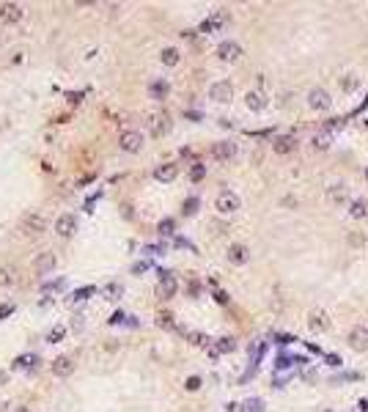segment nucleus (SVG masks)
Returning a JSON list of instances; mask_svg holds the SVG:
<instances>
[{
	"mask_svg": "<svg viewBox=\"0 0 368 412\" xmlns=\"http://www.w3.org/2000/svg\"><path fill=\"white\" fill-rule=\"evenodd\" d=\"M19 231H22L25 236H39L47 231V220L42 217V214H25L22 220H19Z\"/></svg>",
	"mask_w": 368,
	"mask_h": 412,
	"instance_id": "f03ea898",
	"label": "nucleus"
},
{
	"mask_svg": "<svg viewBox=\"0 0 368 412\" xmlns=\"http://www.w3.org/2000/svg\"><path fill=\"white\" fill-rule=\"evenodd\" d=\"M228 261H231V264H236V267L248 264V261H250V250L244 245H239V242H234V245H228Z\"/></svg>",
	"mask_w": 368,
	"mask_h": 412,
	"instance_id": "4468645a",
	"label": "nucleus"
},
{
	"mask_svg": "<svg viewBox=\"0 0 368 412\" xmlns=\"http://www.w3.org/2000/svg\"><path fill=\"white\" fill-rule=\"evenodd\" d=\"M91 294H97V286H83V289H74L72 300H74V302H83V300H88Z\"/></svg>",
	"mask_w": 368,
	"mask_h": 412,
	"instance_id": "cd10ccee",
	"label": "nucleus"
},
{
	"mask_svg": "<svg viewBox=\"0 0 368 412\" xmlns=\"http://www.w3.org/2000/svg\"><path fill=\"white\" fill-rule=\"evenodd\" d=\"M338 85H341V91H346V93H349V91H354V88L360 85V80L354 77V74H344V77L338 80Z\"/></svg>",
	"mask_w": 368,
	"mask_h": 412,
	"instance_id": "bb28decb",
	"label": "nucleus"
},
{
	"mask_svg": "<svg viewBox=\"0 0 368 412\" xmlns=\"http://www.w3.org/2000/svg\"><path fill=\"white\" fill-rule=\"evenodd\" d=\"M187 338H190V343H193V346H209V338H206L203 333H198V330H190Z\"/></svg>",
	"mask_w": 368,
	"mask_h": 412,
	"instance_id": "c85d7f7f",
	"label": "nucleus"
},
{
	"mask_svg": "<svg viewBox=\"0 0 368 412\" xmlns=\"http://www.w3.org/2000/svg\"><path fill=\"white\" fill-rule=\"evenodd\" d=\"M330 143H332V138L327 132H322V135H316V138H313V146H316V148H330Z\"/></svg>",
	"mask_w": 368,
	"mask_h": 412,
	"instance_id": "2f4dec72",
	"label": "nucleus"
},
{
	"mask_svg": "<svg viewBox=\"0 0 368 412\" xmlns=\"http://www.w3.org/2000/svg\"><path fill=\"white\" fill-rule=\"evenodd\" d=\"M330 324H332L330 316H327V310H322V308H313L308 313V327L313 330V333H327Z\"/></svg>",
	"mask_w": 368,
	"mask_h": 412,
	"instance_id": "6e6552de",
	"label": "nucleus"
},
{
	"mask_svg": "<svg viewBox=\"0 0 368 412\" xmlns=\"http://www.w3.org/2000/svg\"><path fill=\"white\" fill-rule=\"evenodd\" d=\"M203 176H206V168H203V165H195L193 171H190V179H193V181H201Z\"/></svg>",
	"mask_w": 368,
	"mask_h": 412,
	"instance_id": "f704fd0d",
	"label": "nucleus"
},
{
	"mask_svg": "<svg viewBox=\"0 0 368 412\" xmlns=\"http://www.w3.org/2000/svg\"><path fill=\"white\" fill-rule=\"evenodd\" d=\"M297 148V138L294 135H278L275 140H272V151L275 154H291Z\"/></svg>",
	"mask_w": 368,
	"mask_h": 412,
	"instance_id": "ddd939ff",
	"label": "nucleus"
},
{
	"mask_svg": "<svg viewBox=\"0 0 368 412\" xmlns=\"http://www.w3.org/2000/svg\"><path fill=\"white\" fill-rule=\"evenodd\" d=\"M217 58L226 60V64H236V60L242 58V47L236 42H223L220 47H217Z\"/></svg>",
	"mask_w": 368,
	"mask_h": 412,
	"instance_id": "9b49d317",
	"label": "nucleus"
},
{
	"mask_svg": "<svg viewBox=\"0 0 368 412\" xmlns=\"http://www.w3.org/2000/svg\"><path fill=\"white\" fill-rule=\"evenodd\" d=\"M176 176H179V165H173V162L157 165V171H154V179L157 181H173Z\"/></svg>",
	"mask_w": 368,
	"mask_h": 412,
	"instance_id": "6ab92c4d",
	"label": "nucleus"
},
{
	"mask_svg": "<svg viewBox=\"0 0 368 412\" xmlns=\"http://www.w3.org/2000/svg\"><path fill=\"white\" fill-rule=\"evenodd\" d=\"M173 228H176V223L170 220V217H165V220H160L157 231H160V236H170V234H173Z\"/></svg>",
	"mask_w": 368,
	"mask_h": 412,
	"instance_id": "c756f323",
	"label": "nucleus"
},
{
	"mask_svg": "<svg viewBox=\"0 0 368 412\" xmlns=\"http://www.w3.org/2000/svg\"><path fill=\"white\" fill-rule=\"evenodd\" d=\"M214 209L223 214V217H231V214H236V212L242 209V201H239V195H236V193L223 190V193L214 198Z\"/></svg>",
	"mask_w": 368,
	"mask_h": 412,
	"instance_id": "f257e3e1",
	"label": "nucleus"
},
{
	"mask_svg": "<svg viewBox=\"0 0 368 412\" xmlns=\"http://www.w3.org/2000/svg\"><path fill=\"white\" fill-rule=\"evenodd\" d=\"M209 99H214V102L226 105L234 99V85L228 83V80H220V83H212V88H209Z\"/></svg>",
	"mask_w": 368,
	"mask_h": 412,
	"instance_id": "39448f33",
	"label": "nucleus"
},
{
	"mask_svg": "<svg viewBox=\"0 0 368 412\" xmlns=\"http://www.w3.org/2000/svg\"><path fill=\"white\" fill-rule=\"evenodd\" d=\"M118 146L124 148L127 154H138L140 148H143V135H140L138 130H127V132L118 138Z\"/></svg>",
	"mask_w": 368,
	"mask_h": 412,
	"instance_id": "423d86ee",
	"label": "nucleus"
},
{
	"mask_svg": "<svg viewBox=\"0 0 368 412\" xmlns=\"http://www.w3.org/2000/svg\"><path fill=\"white\" fill-rule=\"evenodd\" d=\"M160 60H162L165 66H179L181 55H179V50H176V47H165V50L160 52Z\"/></svg>",
	"mask_w": 368,
	"mask_h": 412,
	"instance_id": "393cba45",
	"label": "nucleus"
},
{
	"mask_svg": "<svg viewBox=\"0 0 368 412\" xmlns=\"http://www.w3.org/2000/svg\"><path fill=\"white\" fill-rule=\"evenodd\" d=\"M157 324H160L162 330H176V319L168 310H160V313H157Z\"/></svg>",
	"mask_w": 368,
	"mask_h": 412,
	"instance_id": "a878e982",
	"label": "nucleus"
},
{
	"mask_svg": "<svg viewBox=\"0 0 368 412\" xmlns=\"http://www.w3.org/2000/svg\"><path fill=\"white\" fill-rule=\"evenodd\" d=\"M33 363V355H22V357H17L14 360V368H28Z\"/></svg>",
	"mask_w": 368,
	"mask_h": 412,
	"instance_id": "e433bc0d",
	"label": "nucleus"
},
{
	"mask_svg": "<svg viewBox=\"0 0 368 412\" xmlns=\"http://www.w3.org/2000/svg\"><path fill=\"white\" fill-rule=\"evenodd\" d=\"M365 179H368V168H365Z\"/></svg>",
	"mask_w": 368,
	"mask_h": 412,
	"instance_id": "37998d69",
	"label": "nucleus"
},
{
	"mask_svg": "<svg viewBox=\"0 0 368 412\" xmlns=\"http://www.w3.org/2000/svg\"><path fill=\"white\" fill-rule=\"evenodd\" d=\"M176 292H179V280H176L170 272H162L160 283H157V294H160L162 300H170V297H176Z\"/></svg>",
	"mask_w": 368,
	"mask_h": 412,
	"instance_id": "0eeeda50",
	"label": "nucleus"
},
{
	"mask_svg": "<svg viewBox=\"0 0 368 412\" xmlns=\"http://www.w3.org/2000/svg\"><path fill=\"white\" fill-rule=\"evenodd\" d=\"M55 264H58L55 253H39L36 261H33V269H36V275H50Z\"/></svg>",
	"mask_w": 368,
	"mask_h": 412,
	"instance_id": "f8f14e48",
	"label": "nucleus"
},
{
	"mask_svg": "<svg viewBox=\"0 0 368 412\" xmlns=\"http://www.w3.org/2000/svg\"><path fill=\"white\" fill-rule=\"evenodd\" d=\"M346 239H349V245L352 247H363L365 245V234H360V231H349V236H346Z\"/></svg>",
	"mask_w": 368,
	"mask_h": 412,
	"instance_id": "7c9ffc66",
	"label": "nucleus"
},
{
	"mask_svg": "<svg viewBox=\"0 0 368 412\" xmlns=\"http://www.w3.org/2000/svg\"><path fill=\"white\" fill-rule=\"evenodd\" d=\"M349 346L354 352H365L368 349V327L365 324H357V327L349 330Z\"/></svg>",
	"mask_w": 368,
	"mask_h": 412,
	"instance_id": "1a4fd4ad",
	"label": "nucleus"
},
{
	"mask_svg": "<svg viewBox=\"0 0 368 412\" xmlns=\"http://www.w3.org/2000/svg\"><path fill=\"white\" fill-rule=\"evenodd\" d=\"M17 412H33V409H28V407H17Z\"/></svg>",
	"mask_w": 368,
	"mask_h": 412,
	"instance_id": "79ce46f5",
	"label": "nucleus"
},
{
	"mask_svg": "<svg viewBox=\"0 0 368 412\" xmlns=\"http://www.w3.org/2000/svg\"><path fill=\"white\" fill-rule=\"evenodd\" d=\"M244 105H248L250 110H264V107H267V99H264L261 91H248L244 93Z\"/></svg>",
	"mask_w": 368,
	"mask_h": 412,
	"instance_id": "aec40b11",
	"label": "nucleus"
},
{
	"mask_svg": "<svg viewBox=\"0 0 368 412\" xmlns=\"http://www.w3.org/2000/svg\"><path fill=\"white\" fill-rule=\"evenodd\" d=\"M25 17V9L19 3H0V22L3 25H17Z\"/></svg>",
	"mask_w": 368,
	"mask_h": 412,
	"instance_id": "20e7f679",
	"label": "nucleus"
},
{
	"mask_svg": "<svg viewBox=\"0 0 368 412\" xmlns=\"http://www.w3.org/2000/svg\"><path fill=\"white\" fill-rule=\"evenodd\" d=\"M124 322V313H121V310H115V313L110 316V324H121Z\"/></svg>",
	"mask_w": 368,
	"mask_h": 412,
	"instance_id": "ea45409f",
	"label": "nucleus"
},
{
	"mask_svg": "<svg viewBox=\"0 0 368 412\" xmlns=\"http://www.w3.org/2000/svg\"><path fill=\"white\" fill-rule=\"evenodd\" d=\"M170 130V116L168 113H154L151 116V138H162Z\"/></svg>",
	"mask_w": 368,
	"mask_h": 412,
	"instance_id": "2eb2a0df",
	"label": "nucleus"
},
{
	"mask_svg": "<svg viewBox=\"0 0 368 412\" xmlns=\"http://www.w3.org/2000/svg\"><path fill=\"white\" fill-rule=\"evenodd\" d=\"M55 231L60 236H72L74 231H77V220H74V214H60V217L55 220Z\"/></svg>",
	"mask_w": 368,
	"mask_h": 412,
	"instance_id": "a211bd4d",
	"label": "nucleus"
},
{
	"mask_svg": "<svg viewBox=\"0 0 368 412\" xmlns=\"http://www.w3.org/2000/svg\"><path fill=\"white\" fill-rule=\"evenodd\" d=\"M349 214L354 220H363L368 217V201L365 198H357V201H352V206H349Z\"/></svg>",
	"mask_w": 368,
	"mask_h": 412,
	"instance_id": "5701e85b",
	"label": "nucleus"
},
{
	"mask_svg": "<svg viewBox=\"0 0 368 412\" xmlns=\"http://www.w3.org/2000/svg\"><path fill=\"white\" fill-rule=\"evenodd\" d=\"M264 404L258 401V398H250V401H244V412H261Z\"/></svg>",
	"mask_w": 368,
	"mask_h": 412,
	"instance_id": "72a5a7b5",
	"label": "nucleus"
},
{
	"mask_svg": "<svg viewBox=\"0 0 368 412\" xmlns=\"http://www.w3.org/2000/svg\"><path fill=\"white\" fill-rule=\"evenodd\" d=\"M330 105H332V99L324 88H311L308 91V107L311 110H327Z\"/></svg>",
	"mask_w": 368,
	"mask_h": 412,
	"instance_id": "9d476101",
	"label": "nucleus"
},
{
	"mask_svg": "<svg viewBox=\"0 0 368 412\" xmlns=\"http://www.w3.org/2000/svg\"><path fill=\"white\" fill-rule=\"evenodd\" d=\"M181 212L184 214H195V212H198V198H187V201H184V206H181Z\"/></svg>",
	"mask_w": 368,
	"mask_h": 412,
	"instance_id": "473e14b6",
	"label": "nucleus"
},
{
	"mask_svg": "<svg viewBox=\"0 0 368 412\" xmlns=\"http://www.w3.org/2000/svg\"><path fill=\"white\" fill-rule=\"evenodd\" d=\"M184 388H187V390H190V393H195V390H198V388H201V376H190V379H187V382H184Z\"/></svg>",
	"mask_w": 368,
	"mask_h": 412,
	"instance_id": "4c0bfd02",
	"label": "nucleus"
},
{
	"mask_svg": "<svg viewBox=\"0 0 368 412\" xmlns=\"http://www.w3.org/2000/svg\"><path fill=\"white\" fill-rule=\"evenodd\" d=\"M168 91H170V85L165 83V80H154V83L148 85V97L157 99V102H160V99H165Z\"/></svg>",
	"mask_w": 368,
	"mask_h": 412,
	"instance_id": "4be33fe9",
	"label": "nucleus"
},
{
	"mask_svg": "<svg viewBox=\"0 0 368 412\" xmlns=\"http://www.w3.org/2000/svg\"><path fill=\"white\" fill-rule=\"evenodd\" d=\"M324 198H327V204H330V206H344L346 201H349V187H346L344 181H335V184L327 187Z\"/></svg>",
	"mask_w": 368,
	"mask_h": 412,
	"instance_id": "7ed1b4c3",
	"label": "nucleus"
},
{
	"mask_svg": "<svg viewBox=\"0 0 368 412\" xmlns=\"http://www.w3.org/2000/svg\"><path fill=\"white\" fill-rule=\"evenodd\" d=\"M0 286L3 289L17 286V269L14 267H0Z\"/></svg>",
	"mask_w": 368,
	"mask_h": 412,
	"instance_id": "b1692460",
	"label": "nucleus"
},
{
	"mask_svg": "<svg viewBox=\"0 0 368 412\" xmlns=\"http://www.w3.org/2000/svg\"><path fill=\"white\" fill-rule=\"evenodd\" d=\"M64 335H66V327H55L50 335H47V341H52V343H55V341H60V338H64Z\"/></svg>",
	"mask_w": 368,
	"mask_h": 412,
	"instance_id": "58836bf2",
	"label": "nucleus"
},
{
	"mask_svg": "<svg viewBox=\"0 0 368 412\" xmlns=\"http://www.w3.org/2000/svg\"><path fill=\"white\" fill-rule=\"evenodd\" d=\"M234 349H236V341H234V338H220L212 349H209V355L217 357V355H228V352H234Z\"/></svg>",
	"mask_w": 368,
	"mask_h": 412,
	"instance_id": "412c9836",
	"label": "nucleus"
},
{
	"mask_svg": "<svg viewBox=\"0 0 368 412\" xmlns=\"http://www.w3.org/2000/svg\"><path fill=\"white\" fill-rule=\"evenodd\" d=\"M236 154V146L234 143H228V140H220V143H214L212 146V157L217 162H228L231 157Z\"/></svg>",
	"mask_w": 368,
	"mask_h": 412,
	"instance_id": "dca6fc26",
	"label": "nucleus"
},
{
	"mask_svg": "<svg viewBox=\"0 0 368 412\" xmlns=\"http://www.w3.org/2000/svg\"><path fill=\"white\" fill-rule=\"evenodd\" d=\"M52 374H55V376H69V374H74V360H72L69 355L55 357V360H52Z\"/></svg>",
	"mask_w": 368,
	"mask_h": 412,
	"instance_id": "f3484780",
	"label": "nucleus"
},
{
	"mask_svg": "<svg viewBox=\"0 0 368 412\" xmlns=\"http://www.w3.org/2000/svg\"><path fill=\"white\" fill-rule=\"evenodd\" d=\"M107 294H110V300H115V297L124 294V286H121V283H110V286H107Z\"/></svg>",
	"mask_w": 368,
	"mask_h": 412,
	"instance_id": "c9c22d12",
	"label": "nucleus"
},
{
	"mask_svg": "<svg viewBox=\"0 0 368 412\" xmlns=\"http://www.w3.org/2000/svg\"><path fill=\"white\" fill-rule=\"evenodd\" d=\"M11 310H14V308H11V305H0V316H9V313H11Z\"/></svg>",
	"mask_w": 368,
	"mask_h": 412,
	"instance_id": "a19ab883",
	"label": "nucleus"
}]
</instances>
